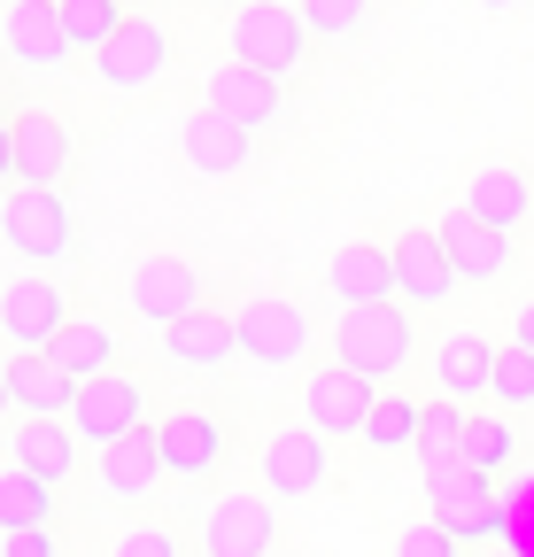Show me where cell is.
Segmentation results:
<instances>
[{
	"label": "cell",
	"mask_w": 534,
	"mask_h": 557,
	"mask_svg": "<svg viewBox=\"0 0 534 557\" xmlns=\"http://www.w3.org/2000/svg\"><path fill=\"white\" fill-rule=\"evenodd\" d=\"M202 9H240V0H202Z\"/></svg>",
	"instance_id": "cell-43"
},
{
	"label": "cell",
	"mask_w": 534,
	"mask_h": 557,
	"mask_svg": "<svg viewBox=\"0 0 534 557\" xmlns=\"http://www.w3.org/2000/svg\"><path fill=\"white\" fill-rule=\"evenodd\" d=\"M419 426H426V403H411L403 387H380V403L364 418V449L403 457V449H419Z\"/></svg>",
	"instance_id": "cell-28"
},
{
	"label": "cell",
	"mask_w": 534,
	"mask_h": 557,
	"mask_svg": "<svg viewBox=\"0 0 534 557\" xmlns=\"http://www.w3.org/2000/svg\"><path fill=\"white\" fill-rule=\"evenodd\" d=\"M71 124L47 109H16V186H62L71 178Z\"/></svg>",
	"instance_id": "cell-23"
},
{
	"label": "cell",
	"mask_w": 534,
	"mask_h": 557,
	"mask_svg": "<svg viewBox=\"0 0 534 557\" xmlns=\"http://www.w3.org/2000/svg\"><path fill=\"white\" fill-rule=\"evenodd\" d=\"M9 387H16V410H32V418H71L86 380L62 372L47 348H9Z\"/></svg>",
	"instance_id": "cell-26"
},
{
	"label": "cell",
	"mask_w": 534,
	"mask_h": 557,
	"mask_svg": "<svg viewBox=\"0 0 534 557\" xmlns=\"http://www.w3.org/2000/svg\"><path fill=\"white\" fill-rule=\"evenodd\" d=\"M473 9H496L504 16V9H526V0H473Z\"/></svg>",
	"instance_id": "cell-42"
},
{
	"label": "cell",
	"mask_w": 534,
	"mask_h": 557,
	"mask_svg": "<svg viewBox=\"0 0 534 557\" xmlns=\"http://www.w3.org/2000/svg\"><path fill=\"white\" fill-rule=\"evenodd\" d=\"M496 357H504V348H496L488 333H473V325L442 333V341H434V395H449V403H464V410L496 403Z\"/></svg>",
	"instance_id": "cell-15"
},
{
	"label": "cell",
	"mask_w": 534,
	"mask_h": 557,
	"mask_svg": "<svg viewBox=\"0 0 534 557\" xmlns=\"http://www.w3.org/2000/svg\"><path fill=\"white\" fill-rule=\"evenodd\" d=\"M325 295H333V302H349V310H364V302H395V295H403V287H395V256L372 248V240L333 248V256H325Z\"/></svg>",
	"instance_id": "cell-22"
},
{
	"label": "cell",
	"mask_w": 534,
	"mask_h": 557,
	"mask_svg": "<svg viewBox=\"0 0 534 557\" xmlns=\"http://www.w3.org/2000/svg\"><path fill=\"white\" fill-rule=\"evenodd\" d=\"M194 549L202 557H263V549H280V496L272 487H225L218 504L194 511Z\"/></svg>",
	"instance_id": "cell-4"
},
{
	"label": "cell",
	"mask_w": 534,
	"mask_h": 557,
	"mask_svg": "<svg viewBox=\"0 0 534 557\" xmlns=\"http://www.w3.org/2000/svg\"><path fill=\"white\" fill-rule=\"evenodd\" d=\"M156 480H171V465H163V426H148V418L132 434H116V442L94 449V487H101L116 511L156 504Z\"/></svg>",
	"instance_id": "cell-8"
},
{
	"label": "cell",
	"mask_w": 534,
	"mask_h": 557,
	"mask_svg": "<svg viewBox=\"0 0 534 557\" xmlns=\"http://www.w3.org/2000/svg\"><path fill=\"white\" fill-rule=\"evenodd\" d=\"M94 78H101L109 94H148V86H163V78H171V32H163L156 16H124V32L94 54Z\"/></svg>",
	"instance_id": "cell-9"
},
{
	"label": "cell",
	"mask_w": 534,
	"mask_h": 557,
	"mask_svg": "<svg viewBox=\"0 0 534 557\" xmlns=\"http://www.w3.org/2000/svg\"><path fill=\"white\" fill-rule=\"evenodd\" d=\"M178 156H186L194 178H240L248 156H256V132L233 124V116H218L210 101H194V109L178 116Z\"/></svg>",
	"instance_id": "cell-14"
},
{
	"label": "cell",
	"mask_w": 534,
	"mask_h": 557,
	"mask_svg": "<svg viewBox=\"0 0 534 557\" xmlns=\"http://www.w3.org/2000/svg\"><path fill=\"white\" fill-rule=\"evenodd\" d=\"M496 410H534V348H504L496 357Z\"/></svg>",
	"instance_id": "cell-34"
},
{
	"label": "cell",
	"mask_w": 534,
	"mask_h": 557,
	"mask_svg": "<svg viewBox=\"0 0 534 557\" xmlns=\"http://www.w3.org/2000/svg\"><path fill=\"white\" fill-rule=\"evenodd\" d=\"M62 325H71V295H62L47 271L0 278V341L9 348H54Z\"/></svg>",
	"instance_id": "cell-12"
},
{
	"label": "cell",
	"mask_w": 534,
	"mask_h": 557,
	"mask_svg": "<svg viewBox=\"0 0 534 557\" xmlns=\"http://www.w3.org/2000/svg\"><path fill=\"white\" fill-rule=\"evenodd\" d=\"M9 410H16V387H9V364H0V426H9Z\"/></svg>",
	"instance_id": "cell-40"
},
{
	"label": "cell",
	"mask_w": 534,
	"mask_h": 557,
	"mask_svg": "<svg viewBox=\"0 0 534 557\" xmlns=\"http://www.w3.org/2000/svg\"><path fill=\"white\" fill-rule=\"evenodd\" d=\"M124 302H132V318L171 325L186 310H202V271L186 256H132L124 263Z\"/></svg>",
	"instance_id": "cell-11"
},
{
	"label": "cell",
	"mask_w": 534,
	"mask_h": 557,
	"mask_svg": "<svg viewBox=\"0 0 534 557\" xmlns=\"http://www.w3.org/2000/svg\"><path fill=\"white\" fill-rule=\"evenodd\" d=\"M202 101H210L218 116L248 124V132H272V124H287V86H280V78H263V70H248V62L210 70V78H202Z\"/></svg>",
	"instance_id": "cell-20"
},
{
	"label": "cell",
	"mask_w": 534,
	"mask_h": 557,
	"mask_svg": "<svg viewBox=\"0 0 534 557\" xmlns=\"http://www.w3.org/2000/svg\"><path fill=\"white\" fill-rule=\"evenodd\" d=\"M473 472H511V457H519V442H511V426L496 410H473L464 418V449H457Z\"/></svg>",
	"instance_id": "cell-33"
},
{
	"label": "cell",
	"mask_w": 534,
	"mask_h": 557,
	"mask_svg": "<svg viewBox=\"0 0 534 557\" xmlns=\"http://www.w3.org/2000/svg\"><path fill=\"white\" fill-rule=\"evenodd\" d=\"M0 116H16V101H9V70H0Z\"/></svg>",
	"instance_id": "cell-41"
},
{
	"label": "cell",
	"mask_w": 534,
	"mask_h": 557,
	"mask_svg": "<svg viewBox=\"0 0 534 557\" xmlns=\"http://www.w3.org/2000/svg\"><path fill=\"white\" fill-rule=\"evenodd\" d=\"M442 240H449V263H457V278L464 287H496V278L511 271V233H496L488 218H473V209H449V218L434 225Z\"/></svg>",
	"instance_id": "cell-21"
},
{
	"label": "cell",
	"mask_w": 534,
	"mask_h": 557,
	"mask_svg": "<svg viewBox=\"0 0 534 557\" xmlns=\"http://www.w3.org/2000/svg\"><path fill=\"white\" fill-rule=\"evenodd\" d=\"M256 480H263V487H272V496H280V504H302V496H318V487L333 480V457H325V434L310 426V418H302V426H280L272 442H263V449H256Z\"/></svg>",
	"instance_id": "cell-10"
},
{
	"label": "cell",
	"mask_w": 534,
	"mask_h": 557,
	"mask_svg": "<svg viewBox=\"0 0 534 557\" xmlns=\"http://www.w3.org/2000/svg\"><path fill=\"white\" fill-rule=\"evenodd\" d=\"M504 557H519V549H504Z\"/></svg>",
	"instance_id": "cell-45"
},
{
	"label": "cell",
	"mask_w": 534,
	"mask_h": 557,
	"mask_svg": "<svg viewBox=\"0 0 534 557\" xmlns=\"http://www.w3.org/2000/svg\"><path fill=\"white\" fill-rule=\"evenodd\" d=\"M16 186V116H0V194Z\"/></svg>",
	"instance_id": "cell-38"
},
{
	"label": "cell",
	"mask_w": 534,
	"mask_h": 557,
	"mask_svg": "<svg viewBox=\"0 0 534 557\" xmlns=\"http://www.w3.org/2000/svg\"><path fill=\"white\" fill-rule=\"evenodd\" d=\"M156 348H163L171 372H225V364L240 357V333H233V318H218V310L202 302V310L171 318V325L156 333Z\"/></svg>",
	"instance_id": "cell-19"
},
{
	"label": "cell",
	"mask_w": 534,
	"mask_h": 557,
	"mask_svg": "<svg viewBox=\"0 0 534 557\" xmlns=\"http://www.w3.org/2000/svg\"><path fill=\"white\" fill-rule=\"evenodd\" d=\"M78 442H86V434L71 426V418H32V410H24L16 426H9V457L32 465V472L54 480V487H62V480H78Z\"/></svg>",
	"instance_id": "cell-25"
},
{
	"label": "cell",
	"mask_w": 534,
	"mask_h": 557,
	"mask_svg": "<svg viewBox=\"0 0 534 557\" xmlns=\"http://www.w3.org/2000/svg\"><path fill=\"white\" fill-rule=\"evenodd\" d=\"M225 47H233V62H248V70H263V78H280V86H295L302 70H310V24H302V9L295 0H240V9L225 16Z\"/></svg>",
	"instance_id": "cell-1"
},
{
	"label": "cell",
	"mask_w": 534,
	"mask_h": 557,
	"mask_svg": "<svg viewBox=\"0 0 534 557\" xmlns=\"http://www.w3.org/2000/svg\"><path fill=\"white\" fill-rule=\"evenodd\" d=\"M387 557H464V542L442 519H419V527H403V534L387 542Z\"/></svg>",
	"instance_id": "cell-36"
},
{
	"label": "cell",
	"mask_w": 534,
	"mask_h": 557,
	"mask_svg": "<svg viewBox=\"0 0 534 557\" xmlns=\"http://www.w3.org/2000/svg\"><path fill=\"white\" fill-rule=\"evenodd\" d=\"M54 9H62V32H71V47L78 54H101L116 32H124V0H54Z\"/></svg>",
	"instance_id": "cell-31"
},
{
	"label": "cell",
	"mask_w": 534,
	"mask_h": 557,
	"mask_svg": "<svg viewBox=\"0 0 534 557\" xmlns=\"http://www.w3.org/2000/svg\"><path fill=\"white\" fill-rule=\"evenodd\" d=\"M0 557H62V549H54V527H9Z\"/></svg>",
	"instance_id": "cell-37"
},
{
	"label": "cell",
	"mask_w": 534,
	"mask_h": 557,
	"mask_svg": "<svg viewBox=\"0 0 534 557\" xmlns=\"http://www.w3.org/2000/svg\"><path fill=\"white\" fill-rule=\"evenodd\" d=\"M295 9H302L310 39H325V47H357L380 24V0H295Z\"/></svg>",
	"instance_id": "cell-30"
},
{
	"label": "cell",
	"mask_w": 534,
	"mask_h": 557,
	"mask_svg": "<svg viewBox=\"0 0 534 557\" xmlns=\"http://www.w3.org/2000/svg\"><path fill=\"white\" fill-rule=\"evenodd\" d=\"M263 557H287V549H263Z\"/></svg>",
	"instance_id": "cell-44"
},
{
	"label": "cell",
	"mask_w": 534,
	"mask_h": 557,
	"mask_svg": "<svg viewBox=\"0 0 534 557\" xmlns=\"http://www.w3.org/2000/svg\"><path fill=\"white\" fill-rule=\"evenodd\" d=\"M426 504H434V519H442L464 549H481V542H504V534H511V496L496 487V472H473L464 457H449V465L426 472Z\"/></svg>",
	"instance_id": "cell-2"
},
{
	"label": "cell",
	"mask_w": 534,
	"mask_h": 557,
	"mask_svg": "<svg viewBox=\"0 0 534 557\" xmlns=\"http://www.w3.org/2000/svg\"><path fill=\"white\" fill-rule=\"evenodd\" d=\"M473 218H488L496 233H519V225H534V178L519 171V163H481L473 178H464V194H457Z\"/></svg>",
	"instance_id": "cell-24"
},
{
	"label": "cell",
	"mask_w": 534,
	"mask_h": 557,
	"mask_svg": "<svg viewBox=\"0 0 534 557\" xmlns=\"http://www.w3.org/2000/svg\"><path fill=\"white\" fill-rule=\"evenodd\" d=\"M47 357H54L62 372H78V380H101V372L124 364V348H116V325H109V318H78V310H71V325L54 333Z\"/></svg>",
	"instance_id": "cell-27"
},
{
	"label": "cell",
	"mask_w": 534,
	"mask_h": 557,
	"mask_svg": "<svg viewBox=\"0 0 534 557\" xmlns=\"http://www.w3.org/2000/svg\"><path fill=\"white\" fill-rule=\"evenodd\" d=\"M387 256H395V287H403L411 310H442V302L457 295V263H449V240H442V233L403 225V233L387 240Z\"/></svg>",
	"instance_id": "cell-18"
},
{
	"label": "cell",
	"mask_w": 534,
	"mask_h": 557,
	"mask_svg": "<svg viewBox=\"0 0 534 557\" xmlns=\"http://www.w3.org/2000/svg\"><path fill=\"white\" fill-rule=\"evenodd\" d=\"M140 418H148V380L140 372H101V380H86L78 387V403H71V426L101 449V442H116V434H132V426H140Z\"/></svg>",
	"instance_id": "cell-16"
},
{
	"label": "cell",
	"mask_w": 534,
	"mask_h": 557,
	"mask_svg": "<svg viewBox=\"0 0 534 557\" xmlns=\"http://www.w3.org/2000/svg\"><path fill=\"white\" fill-rule=\"evenodd\" d=\"M464 418H473V410L449 403V395H434V403H426V426H419V449H411L426 472H434V465H449V457L464 449Z\"/></svg>",
	"instance_id": "cell-32"
},
{
	"label": "cell",
	"mask_w": 534,
	"mask_h": 557,
	"mask_svg": "<svg viewBox=\"0 0 534 557\" xmlns=\"http://www.w3.org/2000/svg\"><path fill=\"white\" fill-rule=\"evenodd\" d=\"M225 457H233V426L218 410L186 403V410L163 418V465H171V480H210V472H225Z\"/></svg>",
	"instance_id": "cell-17"
},
{
	"label": "cell",
	"mask_w": 534,
	"mask_h": 557,
	"mask_svg": "<svg viewBox=\"0 0 534 557\" xmlns=\"http://www.w3.org/2000/svg\"><path fill=\"white\" fill-rule=\"evenodd\" d=\"M109 557H186V542H178L171 519H140V527H124V534H116Z\"/></svg>",
	"instance_id": "cell-35"
},
{
	"label": "cell",
	"mask_w": 534,
	"mask_h": 557,
	"mask_svg": "<svg viewBox=\"0 0 534 557\" xmlns=\"http://www.w3.org/2000/svg\"><path fill=\"white\" fill-rule=\"evenodd\" d=\"M0 248L24 256L32 271L62 263L78 248V225H71V201H62L54 186H9L0 194Z\"/></svg>",
	"instance_id": "cell-5"
},
{
	"label": "cell",
	"mask_w": 534,
	"mask_h": 557,
	"mask_svg": "<svg viewBox=\"0 0 534 557\" xmlns=\"http://www.w3.org/2000/svg\"><path fill=\"white\" fill-rule=\"evenodd\" d=\"M511 341H519V348H534V302H526V310L511 318Z\"/></svg>",
	"instance_id": "cell-39"
},
{
	"label": "cell",
	"mask_w": 534,
	"mask_h": 557,
	"mask_svg": "<svg viewBox=\"0 0 534 557\" xmlns=\"http://www.w3.org/2000/svg\"><path fill=\"white\" fill-rule=\"evenodd\" d=\"M0 54H9L16 70H39V78H54V70H71V32H62V9L54 0H9L0 9Z\"/></svg>",
	"instance_id": "cell-13"
},
{
	"label": "cell",
	"mask_w": 534,
	"mask_h": 557,
	"mask_svg": "<svg viewBox=\"0 0 534 557\" xmlns=\"http://www.w3.org/2000/svg\"><path fill=\"white\" fill-rule=\"evenodd\" d=\"M9 527H54V480H39L32 465H0V534Z\"/></svg>",
	"instance_id": "cell-29"
},
{
	"label": "cell",
	"mask_w": 534,
	"mask_h": 557,
	"mask_svg": "<svg viewBox=\"0 0 534 557\" xmlns=\"http://www.w3.org/2000/svg\"><path fill=\"white\" fill-rule=\"evenodd\" d=\"M372 403H380V380L357 372V364H341V357L310 364V380H302V418H310L325 442H364Z\"/></svg>",
	"instance_id": "cell-7"
},
{
	"label": "cell",
	"mask_w": 534,
	"mask_h": 557,
	"mask_svg": "<svg viewBox=\"0 0 534 557\" xmlns=\"http://www.w3.org/2000/svg\"><path fill=\"white\" fill-rule=\"evenodd\" d=\"M333 357H341V364H357V372H372L380 387H387V380H403V372H411V357H419V318H411V302L395 295V302L341 310Z\"/></svg>",
	"instance_id": "cell-3"
},
{
	"label": "cell",
	"mask_w": 534,
	"mask_h": 557,
	"mask_svg": "<svg viewBox=\"0 0 534 557\" xmlns=\"http://www.w3.org/2000/svg\"><path fill=\"white\" fill-rule=\"evenodd\" d=\"M233 333H240V364L256 372H295L310 357V310L295 295H248L233 310Z\"/></svg>",
	"instance_id": "cell-6"
}]
</instances>
